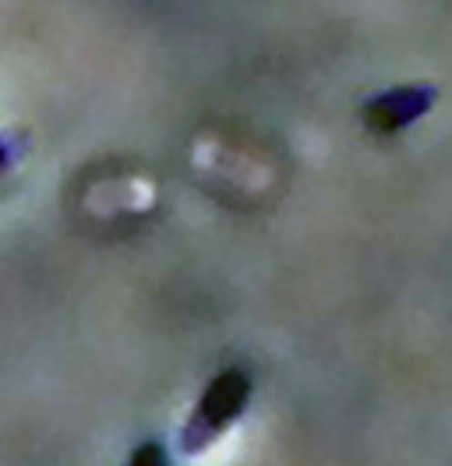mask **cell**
I'll list each match as a JSON object with an SVG mask.
<instances>
[{"mask_svg": "<svg viewBox=\"0 0 452 466\" xmlns=\"http://www.w3.org/2000/svg\"><path fill=\"white\" fill-rule=\"evenodd\" d=\"M248 400H252V379L244 368H226L216 379L205 385L201 400L195 403L184 431H180V449L188 456H198L205 452L216 438H223L237 417L248 410Z\"/></svg>", "mask_w": 452, "mask_h": 466, "instance_id": "obj_1", "label": "cell"}, {"mask_svg": "<svg viewBox=\"0 0 452 466\" xmlns=\"http://www.w3.org/2000/svg\"><path fill=\"white\" fill-rule=\"evenodd\" d=\"M438 103V88L427 86V82H414V86H399L378 92L375 99H367L361 116H365L367 127L382 131V135H393L410 127L414 120H421L431 106Z\"/></svg>", "mask_w": 452, "mask_h": 466, "instance_id": "obj_2", "label": "cell"}, {"mask_svg": "<svg viewBox=\"0 0 452 466\" xmlns=\"http://www.w3.org/2000/svg\"><path fill=\"white\" fill-rule=\"evenodd\" d=\"M128 466H170V456L159 441H141L139 449L131 452Z\"/></svg>", "mask_w": 452, "mask_h": 466, "instance_id": "obj_3", "label": "cell"}, {"mask_svg": "<svg viewBox=\"0 0 452 466\" xmlns=\"http://www.w3.org/2000/svg\"><path fill=\"white\" fill-rule=\"evenodd\" d=\"M7 159H11V148H7V146H4V142H0V167H4Z\"/></svg>", "mask_w": 452, "mask_h": 466, "instance_id": "obj_4", "label": "cell"}]
</instances>
